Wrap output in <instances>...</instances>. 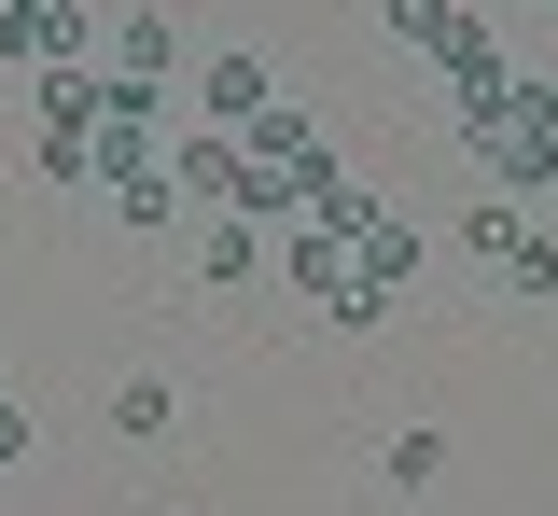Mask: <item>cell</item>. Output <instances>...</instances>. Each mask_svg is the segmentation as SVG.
<instances>
[{
  "label": "cell",
  "mask_w": 558,
  "mask_h": 516,
  "mask_svg": "<svg viewBox=\"0 0 558 516\" xmlns=\"http://www.w3.org/2000/svg\"><path fill=\"white\" fill-rule=\"evenodd\" d=\"M112 71H140V84H168V14H126V28H112Z\"/></svg>",
  "instance_id": "5"
},
{
  "label": "cell",
  "mask_w": 558,
  "mask_h": 516,
  "mask_svg": "<svg viewBox=\"0 0 558 516\" xmlns=\"http://www.w3.org/2000/svg\"><path fill=\"white\" fill-rule=\"evenodd\" d=\"M0 71H84V0H0Z\"/></svg>",
  "instance_id": "1"
},
{
  "label": "cell",
  "mask_w": 558,
  "mask_h": 516,
  "mask_svg": "<svg viewBox=\"0 0 558 516\" xmlns=\"http://www.w3.org/2000/svg\"><path fill=\"white\" fill-rule=\"evenodd\" d=\"M168 419H182V391H168V377H126V391H112V433H168Z\"/></svg>",
  "instance_id": "4"
},
{
  "label": "cell",
  "mask_w": 558,
  "mask_h": 516,
  "mask_svg": "<svg viewBox=\"0 0 558 516\" xmlns=\"http://www.w3.org/2000/svg\"><path fill=\"white\" fill-rule=\"evenodd\" d=\"M433 475H447V433L405 419V433H391V489H433Z\"/></svg>",
  "instance_id": "6"
},
{
  "label": "cell",
  "mask_w": 558,
  "mask_h": 516,
  "mask_svg": "<svg viewBox=\"0 0 558 516\" xmlns=\"http://www.w3.org/2000/svg\"><path fill=\"white\" fill-rule=\"evenodd\" d=\"M0 460H28V405H14V377H0Z\"/></svg>",
  "instance_id": "7"
},
{
  "label": "cell",
  "mask_w": 558,
  "mask_h": 516,
  "mask_svg": "<svg viewBox=\"0 0 558 516\" xmlns=\"http://www.w3.org/2000/svg\"><path fill=\"white\" fill-rule=\"evenodd\" d=\"M209 280H266V223H238V210L209 223Z\"/></svg>",
  "instance_id": "3"
},
{
  "label": "cell",
  "mask_w": 558,
  "mask_h": 516,
  "mask_svg": "<svg viewBox=\"0 0 558 516\" xmlns=\"http://www.w3.org/2000/svg\"><path fill=\"white\" fill-rule=\"evenodd\" d=\"M196 98H209V126H252V112H279V71H266V57H209Z\"/></svg>",
  "instance_id": "2"
}]
</instances>
